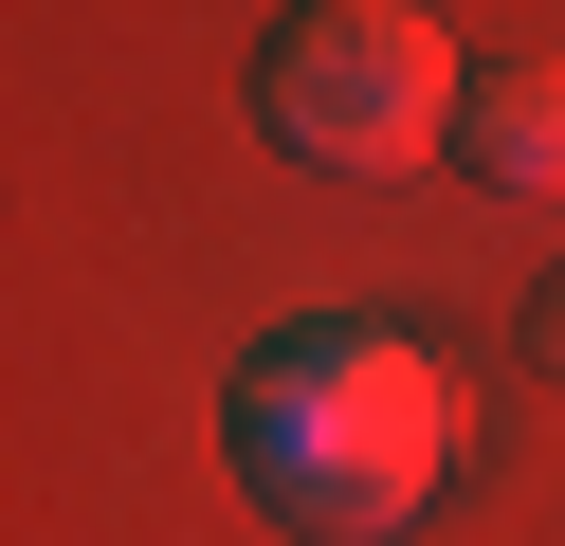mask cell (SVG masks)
I'll return each instance as SVG.
<instances>
[{
  "label": "cell",
  "mask_w": 565,
  "mask_h": 546,
  "mask_svg": "<svg viewBox=\"0 0 565 546\" xmlns=\"http://www.w3.org/2000/svg\"><path fill=\"white\" fill-rule=\"evenodd\" d=\"M456 109H475V73L419 0H310L256 55V128L292 164H347V182H402L419 146H456Z\"/></svg>",
  "instance_id": "obj_2"
},
{
  "label": "cell",
  "mask_w": 565,
  "mask_h": 546,
  "mask_svg": "<svg viewBox=\"0 0 565 546\" xmlns=\"http://www.w3.org/2000/svg\"><path fill=\"white\" fill-rule=\"evenodd\" d=\"M529 364H547V383H565V274L529 291Z\"/></svg>",
  "instance_id": "obj_4"
},
{
  "label": "cell",
  "mask_w": 565,
  "mask_h": 546,
  "mask_svg": "<svg viewBox=\"0 0 565 546\" xmlns=\"http://www.w3.org/2000/svg\"><path fill=\"white\" fill-rule=\"evenodd\" d=\"M456 164L492 201H565V55H492L475 109H456Z\"/></svg>",
  "instance_id": "obj_3"
},
{
  "label": "cell",
  "mask_w": 565,
  "mask_h": 546,
  "mask_svg": "<svg viewBox=\"0 0 565 546\" xmlns=\"http://www.w3.org/2000/svg\"><path fill=\"white\" fill-rule=\"evenodd\" d=\"M237 473L256 510H292L310 546H402L456 473V383L419 328H365V310H310L237 364Z\"/></svg>",
  "instance_id": "obj_1"
}]
</instances>
